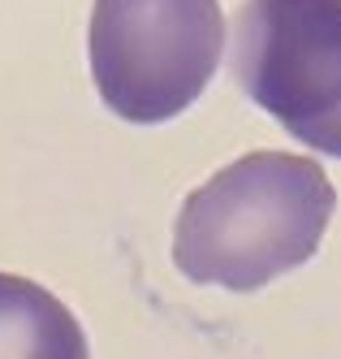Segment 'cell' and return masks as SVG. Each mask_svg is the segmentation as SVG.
I'll return each instance as SVG.
<instances>
[{
	"mask_svg": "<svg viewBox=\"0 0 341 359\" xmlns=\"http://www.w3.org/2000/svg\"><path fill=\"white\" fill-rule=\"evenodd\" d=\"M337 208L328 173L294 151H251L186 195L173 260L190 281L259 290L311 260Z\"/></svg>",
	"mask_w": 341,
	"mask_h": 359,
	"instance_id": "1",
	"label": "cell"
},
{
	"mask_svg": "<svg viewBox=\"0 0 341 359\" xmlns=\"http://www.w3.org/2000/svg\"><path fill=\"white\" fill-rule=\"evenodd\" d=\"M225 43L221 0H95L91 79L117 117L169 121L212 83Z\"/></svg>",
	"mask_w": 341,
	"mask_h": 359,
	"instance_id": "2",
	"label": "cell"
},
{
	"mask_svg": "<svg viewBox=\"0 0 341 359\" xmlns=\"http://www.w3.org/2000/svg\"><path fill=\"white\" fill-rule=\"evenodd\" d=\"M233 74L307 147L341 156V0H246L233 13Z\"/></svg>",
	"mask_w": 341,
	"mask_h": 359,
	"instance_id": "3",
	"label": "cell"
},
{
	"mask_svg": "<svg viewBox=\"0 0 341 359\" xmlns=\"http://www.w3.org/2000/svg\"><path fill=\"white\" fill-rule=\"evenodd\" d=\"M0 359H87L83 325L39 281L0 273Z\"/></svg>",
	"mask_w": 341,
	"mask_h": 359,
	"instance_id": "4",
	"label": "cell"
}]
</instances>
